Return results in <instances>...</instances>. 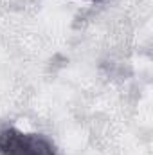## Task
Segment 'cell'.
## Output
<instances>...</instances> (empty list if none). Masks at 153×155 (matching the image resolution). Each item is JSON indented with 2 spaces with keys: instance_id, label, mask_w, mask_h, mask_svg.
Returning <instances> with one entry per match:
<instances>
[{
  "instance_id": "cell-1",
  "label": "cell",
  "mask_w": 153,
  "mask_h": 155,
  "mask_svg": "<svg viewBox=\"0 0 153 155\" xmlns=\"http://www.w3.org/2000/svg\"><path fill=\"white\" fill-rule=\"evenodd\" d=\"M0 155H60L50 139L16 126L0 130Z\"/></svg>"
},
{
  "instance_id": "cell-2",
  "label": "cell",
  "mask_w": 153,
  "mask_h": 155,
  "mask_svg": "<svg viewBox=\"0 0 153 155\" xmlns=\"http://www.w3.org/2000/svg\"><path fill=\"white\" fill-rule=\"evenodd\" d=\"M86 2H101V0H86Z\"/></svg>"
}]
</instances>
